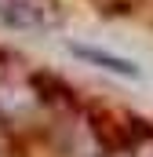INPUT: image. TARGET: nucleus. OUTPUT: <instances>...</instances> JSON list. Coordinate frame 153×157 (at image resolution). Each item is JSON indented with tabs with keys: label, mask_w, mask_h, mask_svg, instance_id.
Masks as SVG:
<instances>
[{
	"label": "nucleus",
	"mask_w": 153,
	"mask_h": 157,
	"mask_svg": "<svg viewBox=\"0 0 153 157\" xmlns=\"http://www.w3.org/2000/svg\"><path fill=\"white\" fill-rule=\"evenodd\" d=\"M76 55H84V59H91V62L113 70L120 77H139V66H135V62H124V59H113V55H99V51H88V48H76Z\"/></svg>",
	"instance_id": "nucleus-1"
}]
</instances>
